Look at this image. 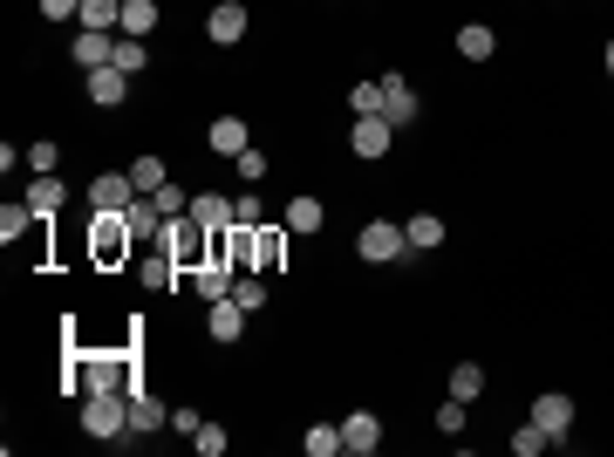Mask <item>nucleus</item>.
<instances>
[{"label":"nucleus","mask_w":614,"mask_h":457,"mask_svg":"<svg viewBox=\"0 0 614 457\" xmlns=\"http://www.w3.org/2000/svg\"><path fill=\"white\" fill-rule=\"evenodd\" d=\"M82 430L96 437V444H130L137 430H130V396L123 389H89L82 396Z\"/></svg>","instance_id":"obj_1"},{"label":"nucleus","mask_w":614,"mask_h":457,"mask_svg":"<svg viewBox=\"0 0 614 457\" xmlns=\"http://www.w3.org/2000/svg\"><path fill=\"white\" fill-rule=\"evenodd\" d=\"M69 389L76 396H89V389H144L137 382V369H130V355H69Z\"/></svg>","instance_id":"obj_2"},{"label":"nucleus","mask_w":614,"mask_h":457,"mask_svg":"<svg viewBox=\"0 0 614 457\" xmlns=\"http://www.w3.org/2000/svg\"><path fill=\"white\" fill-rule=\"evenodd\" d=\"M157 253L171 260L178 273H192L212 260V226H198L192 212H178V219H164V239H157Z\"/></svg>","instance_id":"obj_3"},{"label":"nucleus","mask_w":614,"mask_h":457,"mask_svg":"<svg viewBox=\"0 0 614 457\" xmlns=\"http://www.w3.org/2000/svg\"><path fill=\"white\" fill-rule=\"evenodd\" d=\"M355 253H362L369 267H403V260H410V232L396 226V219H369V226L355 232Z\"/></svg>","instance_id":"obj_4"},{"label":"nucleus","mask_w":614,"mask_h":457,"mask_svg":"<svg viewBox=\"0 0 614 457\" xmlns=\"http://www.w3.org/2000/svg\"><path fill=\"white\" fill-rule=\"evenodd\" d=\"M89 253H96V267H123L130 253H137V232L123 212H96V226H89Z\"/></svg>","instance_id":"obj_5"},{"label":"nucleus","mask_w":614,"mask_h":457,"mask_svg":"<svg viewBox=\"0 0 614 457\" xmlns=\"http://www.w3.org/2000/svg\"><path fill=\"white\" fill-rule=\"evenodd\" d=\"M389 144H396V123H389L383 110L355 116V130H348V151H355V157H389Z\"/></svg>","instance_id":"obj_6"},{"label":"nucleus","mask_w":614,"mask_h":457,"mask_svg":"<svg viewBox=\"0 0 614 457\" xmlns=\"http://www.w3.org/2000/svg\"><path fill=\"white\" fill-rule=\"evenodd\" d=\"M533 423L553 437V444H567V430H574V396H560V389L533 396Z\"/></svg>","instance_id":"obj_7"},{"label":"nucleus","mask_w":614,"mask_h":457,"mask_svg":"<svg viewBox=\"0 0 614 457\" xmlns=\"http://www.w3.org/2000/svg\"><path fill=\"white\" fill-rule=\"evenodd\" d=\"M130 198H137L130 171H96V178H89V212H123Z\"/></svg>","instance_id":"obj_8"},{"label":"nucleus","mask_w":614,"mask_h":457,"mask_svg":"<svg viewBox=\"0 0 614 457\" xmlns=\"http://www.w3.org/2000/svg\"><path fill=\"white\" fill-rule=\"evenodd\" d=\"M383 444V417L376 410H355V417H342V451L348 457H369Z\"/></svg>","instance_id":"obj_9"},{"label":"nucleus","mask_w":614,"mask_h":457,"mask_svg":"<svg viewBox=\"0 0 614 457\" xmlns=\"http://www.w3.org/2000/svg\"><path fill=\"white\" fill-rule=\"evenodd\" d=\"M69 62H76L82 76H89V69H110V62H116V35H103V28H82L76 48H69Z\"/></svg>","instance_id":"obj_10"},{"label":"nucleus","mask_w":614,"mask_h":457,"mask_svg":"<svg viewBox=\"0 0 614 457\" xmlns=\"http://www.w3.org/2000/svg\"><path fill=\"white\" fill-rule=\"evenodd\" d=\"M232 287H239V267H226V260H205V267H192V294H198L205 307L226 301Z\"/></svg>","instance_id":"obj_11"},{"label":"nucleus","mask_w":614,"mask_h":457,"mask_svg":"<svg viewBox=\"0 0 614 457\" xmlns=\"http://www.w3.org/2000/svg\"><path fill=\"white\" fill-rule=\"evenodd\" d=\"M205 35L219 41V48H239V41H246V7H239V0H219V7L205 14Z\"/></svg>","instance_id":"obj_12"},{"label":"nucleus","mask_w":614,"mask_h":457,"mask_svg":"<svg viewBox=\"0 0 614 457\" xmlns=\"http://www.w3.org/2000/svg\"><path fill=\"white\" fill-rule=\"evenodd\" d=\"M123 219H130V232H137V246H157V239H164V212H157V198H144V191L123 205Z\"/></svg>","instance_id":"obj_13"},{"label":"nucleus","mask_w":614,"mask_h":457,"mask_svg":"<svg viewBox=\"0 0 614 457\" xmlns=\"http://www.w3.org/2000/svg\"><path fill=\"white\" fill-rule=\"evenodd\" d=\"M89 103H96V110H116V103H130V76H123V69H89Z\"/></svg>","instance_id":"obj_14"},{"label":"nucleus","mask_w":614,"mask_h":457,"mask_svg":"<svg viewBox=\"0 0 614 457\" xmlns=\"http://www.w3.org/2000/svg\"><path fill=\"white\" fill-rule=\"evenodd\" d=\"M130 430H137V437H151V430H171V410L157 403L151 389H130Z\"/></svg>","instance_id":"obj_15"},{"label":"nucleus","mask_w":614,"mask_h":457,"mask_svg":"<svg viewBox=\"0 0 614 457\" xmlns=\"http://www.w3.org/2000/svg\"><path fill=\"white\" fill-rule=\"evenodd\" d=\"M28 205H35L41 219H55V212H69V185H62L55 171H35V185H28Z\"/></svg>","instance_id":"obj_16"},{"label":"nucleus","mask_w":614,"mask_h":457,"mask_svg":"<svg viewBox=\"0 0 614 457\" xmlns=\"http://www.w3.org/2000/svg\"><path fill=\"white\" fill-rule=\"evenodd\" d=\"M205 144H212L219 157H239V151H253V130H246L239 116H219V123L205 130Z\"/></svg>","instance_id":"obj_17"},{"label":"nucleus","mask_w":614,"mask_h":457,"mask_svg":"<svg viewBox=\"0 0 614 457\" xmlns=\"http://www.w3.org/2000/svg\"><path fill=\"white\" fill-rule=\"evenodd\" d=\"M205 335H212V342H239V335H246V307L232 301H212V321H205Z\"/></svg>","instance_id":"obj_18"},{"label":"nucleus","mask_w":614,"mask_h":457,"mask_svg":"<svg viewBox=\"0 0 614 457\" xmlns=\"http://www.w3.org/2000/svg\"><path fill=\"white\" fill-rule=\"evenodd\" d=\"M383 116L396 123V130H403V123L417 116V89H410L403 76H383Z\"/></svg>","instance_id":"obj_19"},{"label":"nucleus","mask_w":614,"mask_h":457,"mask_svg":"<svg viewBox=\"0 0 614 457\" xmlns=\"http://www.w3.org/2000/svg\"><path fill=\"white\" fill-rule=\"evenodd\" d=\"M458 55L464 62H492V55H499V35H492L485 21H464L458 28Z\"/></svg>","instance_id":"obj_20"},{"label":"nucleus","mask_w":614,"mask_h":457,"mask_svg":"<svg viewBox=\"0 0 614 457\" xmlns=\"http://www.w3.org/2000/svg\"><path fill=\"white\" fill-rule=\"evenodd\" d=\"M192 219H198V226H212V232H226L232 226V198H226V191H192Z\"/></svg>","instance_id":"obj_21"},{"label":"nucleus","mask_w":614,"mask_h":457,"mask_svg":"<svg viewBox=\"0 0 614 457\" xmlns=\"http://www.w3.org/2000/svg\"><path fill=\"white\" fill-rule=\"evenodd\" d=\"M76 21L82 28H103V35H123V0H82Z\"/></svg>","instance_id":"obj_22"},{"label":"nucleus","mask_w":614,"mask_h":457,"mask_svg":"<svg viewBox=\"0 0 614 457\" xmlns=\"http://www.w3.org/2000/svg\"><path fill=\"white\" fill-rule=\"evenodd\" d=\"M403 232H410V253H430V246H444V219H437V212H417V219H403Z\"/></svg>","instance_id":"obj_23"},{"label":"nucleus","mask_w":614,"mask_h":457,"mask_svg":"<svg viewBox=\"0 0 614 457\" xmlns=\"http://www.w3.org/2000/svg\"><path fill=\"white\" fill-rule=\"evenodd\" d=\"M321 219H328V212H321V198H287V232H321Z\"/></svg>","instance_id":"obj_24"},{"label":"nucleus","mask_w":614,"mask_h":457,"mask_svg":"<svg viewBox=\"0 0 614 457\" xmlns=\"http://www.w3.org/2000/svg\"><path fill=\"white\" fill-rule=\"evenodd\" d=\"M301 444H307V457H335L342 451V423H307Z\"/></svg>","instance_id":"obj_25"},{"label":"nucleus","mask_w":614,"mask_h":457,"mask_svg":"<svg viewBox=\"0 0 614 457\" xmlns=\"http://www.w3.org/2000/svg\"><path fill=\"white\" fill-rule=\"evenodd\" d=\"M478 389H485V369H478V362H458V369H451V396H458V403H478Z\"/></svg>","instance_id":"obj_26"},{"label":"nucleus","mask_w":614,"mask_h":457,"mask_svg":"<svg viewBox=\"0 0 614 457\" xmlns=\"http://www.w3.org/2000/svg\"><path fill=\"white\" fill-rule=\"evenodd\" d=\"M144 62H151V48H144V35H116V69H123V76H137Z\"/></svg>","instance_id":"obj_27"},{"label":"nucleus","mask_w":614,"mask_h":457,"mask_svg":"<svg viewBox=\"0 0 614 457\" xmlns=\"http://www.w3.org/2000/svg\"><path fill=\"white\" fill-rule=\"evenodd\" d=\"M157 28V0H123V35H151Z\"/></svg>","instance_id":"obj_28"},{"label":"nucleus","mask_w":614,"mask_h":457,"mask_svg":"<svg viewBox=\"0 0 614 457\" xmlns=\"http://www.w3.org/2000/svg\"><path fill=\"white\" fill-rule=\"evenodd\" d=\"M144 198H157V212H164V219H178V212H192V191H185V185H171V178H164V185H157V191H144Z\"/></svg>","instance_id":"obj_29"},{"label":"nucleus","mask_w":614,"mask_h":457,"mask_svg":"<svg viewBox=\"0 0 614 457\" xmlns=\"http://www.w3.org/2000/svg\"><path fill=\"white\" fill-rule=\"evenodd\" d=\"M35 219H41V212H35V205H28V198H21V205H7V212H0V239L14 246V239H21V232L35 226Z\"/></svg>","instance_id":"obj_30"},{"label":"nucleus","mask_w":614,"mask_h":457,"mask_svg":"<svg viewBox=\"0 0 614 457\" xmlns=\"http://www.w3.org/2000/svg\"><path fill=\"white\" fill-rule=\"evenodd\" d=\"M164 178H171V164H164V157H137V164H130V185H137V191H157Z\"/></svg>","instance_id":"obj_31"},{"label":"nucleus","mask_w":614,"mask_h":457,"mask_svg":"<svg viewBox=\"0 0 614 457\" xmlns=\"http://www.w3.org/2000/svg\"><path fill=\"white\" fill-rule=\"evenodd\" d=\"M512 451H519V457H539V451H553V437H546V430H539V423L526 417L519 430H512Z\"/></svg>","instance_id":"obj_32"},{"label":"nucleus","mask_w":614,"mask_h":457,"mask_svg":"<svg viewBox=\"0 0 614 457\" xmlns=\"http://www.w3.org/2000/svg\"><path fill=\"white\" fill-rule=\"evenodd\" d=\"M348 110L376 116V110H383V82H355V89H348Z\"/></svg>","instance_id":"obj_33"},{"label":"nucleus","mask_w":614,"mask_h":457,"mask_svg":"<svg viewBox=\"0 0 614 457\" xmlns=\"http://www.w3.org/2000/svg\"><path fill=\"white\" fill-rule=\"evenodd\" d=\"M137 280H144V287H171V280H178V267H171L164 253H151V260H137Z\"/></svg>","instance_id":"obj_34"},{"label":"nucleus","mask_w":614,"mask_h":457,"mask_svg":"<svg viewBox=\"0 0 614 457\" xmlns=\"http://www.w3.org/2000/svg\"><path fill=\"white\" fill-rule=\"evenodd\" d=\"M232 301L246 307V314H253V307H267V280H260V273H239V287H232Z\"/></svg>","instance_id":"obj_35"},{"label":"nucleus","mask_w":614,"mask_h":457,"mask_svg":"<svg viewBox=\"0 0 614 457\" xmlns=\"http://www.w3.org/2000/svg\"><path fill=\"white\" fill-rule=\"evenodd\" d=\"M260 219H267L260 191H239V198H232V226H260Z\"/></svg>","instance_id":"obj_36"},{"label":"nucleus","mask_w":614,"mask_h":457,"mask_svg":"<svg viewBox=\"0 0 614 457\" xmlns=\"http://www.w3.org/2000/svg\"><path fill=\"white\" fill-rule=\"evenodd\" d=\"M232 171H239L246 185H260V178H267L273 164H267V151H239V157H232Z\"/></svg>","instance_id":"obj_37"},{"label":"nucleus","mask_w":614,"mask_h":457,"mask_svg":"<svg viewBox=\"0 0 614 457\" xmlns=\"http://www.w3.org/2000/svg\"><path fill=\"white\" fill-rule=\"evenodd\" d=\"M192 444H198L205 457H226V444H232V437L219 430V423H198V437H192Z\"/></svg>","instance_id":"obj_38"},{"label":"nucleus","mask_w":614,"mask_h":457,"mask_svg":"<svg viewBox=\"0 0 614 457\" xmlns=\"http://www.w3.org/2000/svg\"><path fill=\"white\" fill-rule=\"evenodd\" d=\"M28 171H55V164H62V151H55V144H48V137H41V144H28Z\"/></svg>","instance_id":"obj_39"},{"label":"nucleus","mask_w":614,"mask_h":457,"mask_svg":"<svg viewBox=\"0 0 614 457\" xmlns=\"http://www.w3.org/2000/svg\"><path fill=\"white\" fill-rule=\"evenodd\" d=\"M437 430H444V437H464V403H458V396L437 410Z\"/></svg>","instance_id":"obj_40"},{"label":"nucleus","mask_w":614,"mask_h":457,"mask_svg":"<svg viewBox=\"0 0 614 457\" xmlns=\"http://www.w3.org/2000/svg\"><path fill=\"white\" fill-rule=\"evenodd\" d=\"M198 423H205V417H198V410H185V403L171 410V430H178V437H198Z\"/></svg>","instance_id":"obj_41"},{"label":"nucleus","mask_w":614,"mask_h":457,"mask_svg":"<svg viewBox=\"0 0 614 457\" xmlns=\"http://www.w3.org/2000/svg\"><path fill=\"white\" fill-rule=\"evenodd\" d=\"M69 14H82V0H41V21H69Z\"/></svg>","instance_id":"obj_42"},{"label":"nucleus","mask_w":614,"mask_h":457,"mask_svg":"<svg viewBox=\"0 0 614 457\" xmlns=\"http://www.w3.org/2000/svg\"><path fill=\"white\" fill-rule=\"evenodd\" d=\"M273 260H280V232H260V273H273Z\"/></svg>","instance_id":"obj_43"},{"label":"nucleus","mask_w":614,"mask_h":457,"mask_svg":"<svg viewBox=\"0 0 614 457\" xmlns=\"http://www.w3.org/2000/svg\"><path fill=\"white\" fill-rule=\"evenodd\" d=\"M608 76H614V41H608Z\"/></svg>","instance_id":"obj_44"}]
</instances>
